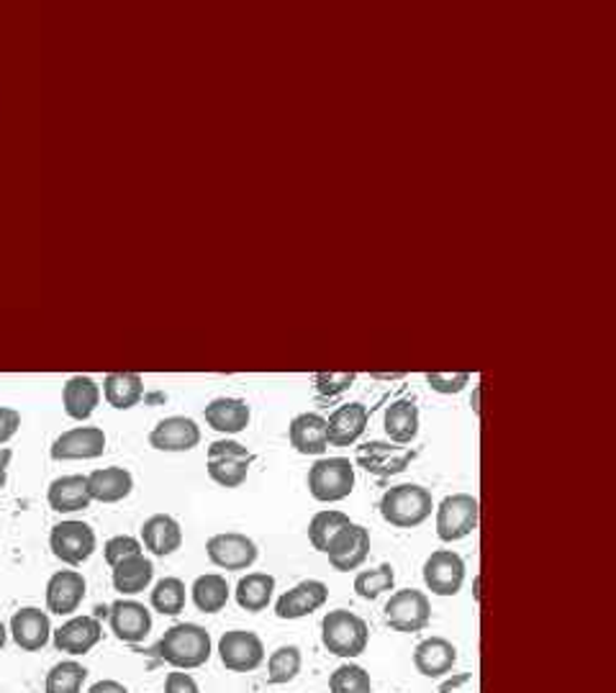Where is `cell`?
<instances>
[{"mask_svg":"<svg viewBox=\"0 0 616 693\" xmlns=\"http://www.w3.org/2000/svg\"><path fill=\"white\" fill-rule=\"evenodd\" d=\"M157 658L176 670H195L212 660V634L201 624L180 622L162 634L155 647Z\"/></svg>","mask_w":616,"mask_h":693,"instance_id":"obj_1","label":"cell"},{"mask_svg":"<svg viewBox=\"0 0 616 693\" xmlns=\"http://www.w3.org/2000/svg\"><path fill=\"white\" fill-rule=\"evenodd\" d=\"M434 512V499L430 488L419 483H401L388 488L381 499V516L390 527L416 529L430 519Z\"/></svg>","mask_w":616,"mask_h":693,"instance_id":"obj_2","label":"cell"},{"mask_svg":"<svg viewBox=\"0 0 616 693\" xmlns=\"http://www.w3.org/2000/svg\"><path fill=\"white\" fill-rule=\"evenodd\" d=\"M367 622L354 611L335 609L322 619V645L337 658H360L367 650Z\"/></svg>","mask_w":616,"mask_h":693,"instance_id":"obj_3","label":"cell"},{"mask_svg":"<svg viewBox=\"0 0 616 693\" xmlns=\"http://www.w3.org/2000/svg\"><path fill=\"white\" fill-rule=\"evenodd\" d=\"M309 491L316 501L337 503L354 491V465L347 457H322L309 470Z\"/></svg>","mask_w":616,"mask_h":693,"instance_id":"obj_4","label":"cell"},{"mask_svg":"<svg viewBox=\"0 0 616 693\" xmlns=\"http://www.w3.org/2000/svg\"><path fill=\"white\" fill-rule=\"evenodd\" d=\"M255 452H250L237 440H216L208 444V478L221 488H239L250 476Z\"/></svg>","mask_w":616,"mask_h":693,"instance_id":"obj_5","label":"cell"},{"mask_svg":"<svg viewBox=\"0 0 616 693\" xmlns=\"http://www.w3.org/2000/svg\"><path fill=\"white\" fill-rule=\"evenodd\" d=\"M481 522V503L470 493H452L437 506V537L442 542H460L473 535Z\"/></svg>","mask_w":616,"mask_h":693,"instance_id":"obj_6","label":"cell"},{"mask_svg":"<svg viewBox=\"0 0 616 693\" xmlns=\"http://www.w3.org/2000/svg\"><path fill=\"white\" fill-rule=\"evenodd\" d=\"M383 611H386V624L390 626V630L403 632V634L422 632L432 622L430 598H426L424 590H416V588L396 590V594L388 598L386 609Z\"/></svg>","mask_w":616,"mask_h":693,"instance_id":"obj_7","label":"cell"},{"mask_svg":"<svg viewBox=\"0 0 616 693\" xmlns=\"http://www.w3.org/2000/svg\"><path fill=\"white\" fill-rule=\"evenodd\" d=\"M96 531H93L90 524L68 519L55 524L52 531H49V547H52L55 558L62 560L64 565H83L85 560H90V554L96 552Z\"/></svg>","mask_w":616,"mask_h":693,"instance_id":"obj_8","label":"cell"},{"mask_svg":"<svg viewBox=\"0 0 616 693\" xmlns=\"http://www.w3.org/2000/svg\"><path fill=\"white\" fill-rule=\"evenodd\" d=\"M208 560L221 571H250L257 563L259 550L255 539L239 531H221L206 542Z\"/></svg>","mask_w":616,"mask_h":693,"instance_id":"obj_9","label":"cell"},{"mask_svg":"<svg viewBox=\"0 0 616 693\" xmlns=\"http://www.w3.org/2000/svg\"><path fill=\"white\" fill-rule=\"evenodd\" d=\"M219 658L231 673H252L265 662V645L255 632L231 630L219 640Z\"/></svg>","mask_w":616,"mask_h":693,"instance_id":"obj_10","label":"cell"},{"mask_svg":"<svg viewBox=\"0 0 616 693\" xmlns=\"http://www.w3.org/2000/svg\"><path fill=\"white\" fill-rule=\"evenodd\" d=\"M324 554L329 558V565L339 573L358 571L370 554V529L354 522L347 524L342 531H337V535L331 537Z\"/></svg>","mask_w":616,"mask_h":693,"instance_id":"obj_11","label":"cell"},{"mask_svg":"<svg viewBox=\"0 0 616 693\" xmlns=\"http://www.w3.org/2000/svg\"><path fill=\"white\" fill-rule=\"evenodd\" d=\"M424 583L434 596H458L466 583V560L452 550H437L424 563Z\"/></svg>","mask_w":616,"mask_h":693,"instance_id":"obj_12","label":"cell"},{"mask_svg":"<svg viewBox=\"0 0 616 693\" xmlns=\"http://www.w3.org/2000/svg\"><path fill=\"white\" fill-rule=\"evenodd\" d=\"M108 622H111L113 637L126 642V645H140L152 632L149 609L140 601H132V598H119L108 609Z\"/></svg>","mask_w":616,"mask_h":693,"instance_id":"obj_13","label":"cell"},{"mask_svg":"<svg viewBox=\"0 0 616 693\" xmlns=\"http://www.w3.org/2000/svg\"><path fill=\"white\" fill-rule=\"evenodd\" d=\"M326 598H329V588H326V583L316 578L301 581L299 586L286 590V594L278 598V604H275V617L282 619V622L303 619L322 609Z\"/></svg>","mask_w":616,"mask_h":693,"instance_id":"obj_14","label":"cell"},{"mask_svg":"<svg viewBox=\"0 0 616 693\" xmlns=\"http://www.w3.org/2000/svg\"><path fill=\"white\" fill-rule=\"evenodd\" d=\"M149 444L159 452H191L201 444V427L191 416H168L149 432Z\"/></svg>","mask_w":616,"mask_h":693,"instance_id":"obj_15","label":"cell"},{"mask_svg":"<svg viewBox=\"0 0 616 693\" xmlns=\"http://www.w3.org/2000/svg\"><path fill=\"white\" fill-rule=\"evenodd\" d=\"M88 594V583L77 571H57L47 583V609L57 617H70Z\"/></svg>","mask_w":616,"mask_h":693,"instance_id":"obj_16","label":"cell"},{"mask_svg":"<svg viewBox=\"0 0 616 693\" xmlns=\"http://www.w3.org/2000/svg\"><path fill=\"white\" fill-rule=\"evenodd\" d=\"M106 432L100 427H75L57 437L55 459H96L106 452Z\"/></svg>","mask_w":616,"mask_h":693,"instance_id":"obj_17","label":"cell"},{"mask_svg":"<svg viewBox=\"0 0 616 693\" xmlns=\"http://www.w3.org/2000/svg\"><path fill=\"white\" fill-rule=\"evenodd\" d=\"M11 637L24 653L45 650L52 637V622L47 611L36 607H24L11 617Z\"/></svg>","mask_w":616,"mask_h":693,"instance_id":"obj_18","label":"cell"},{"mask_svg":"<svg viewBox=\"0 0 616 693\" xmlns=\"http://www.w3.org/2000/svg\"><path fill=\"white\" fill-rule=\"evenodd\" d=\"M55 647L68 655H88L104 640V626L96 617H72L55 630Z\"/></svg>","mask_w":616,"mask_h":693,"instance_id":"obj_19","label":"cell"},{"mask_svg":"<svg viewBox=\"0 0 616 693\" xmlns=\"http://www.w3.org/2000/svg\"><path fill=\"white\" fill-rule=\"evenodd\" d=\"M370 411L365 404H345L326 419V442L331 447H350L365 434Z\"/></svg>","mask_w":616,"mask_h":693,"instance_id":"obj_20","label":"cell"},{"mask_svg":"<svg viewBox=\"0 0 616 693\" xmlns=\"http://www.w3.org/2000/svg\"><path fill=\"white\" fill-rule=\"evenodd\" d=\"M458 662V647L445 637L422 640L414 650V666L424 678H445Z\"/></svg>","mask_w":616,"mask_h":693,"instance_id":"obj_21","label":"cell"},{"mask_svg":"<svg viewBox=\"0 0 616 693\" xmlns=\"http://www.w3.org/2000/svg\"><path fill=\"white\" fill-rule=\"evenodd\" d=\"M206 425L219 434H239L250 427L252 408L242 398H214L203 408Z\"/></svg>","mask_w":616,"mask_h":693,"instance_id":"obj_22","label":"cell"},{"mask_svg":"<svg viewBox=\"0 0 616 693\" xmlns=\"http://www.w3.org/2000/svg\"><path fill=\"white\" fill-rule=\"evenodd\" d=\"M291 434V447L299 455H324L329 442H326V419L316 411L299 414L288 427Z\"/></svg>","mask_w":616,"mask_h":693,"instance_id":"obj_23","label":"cell"},{"mask_svg":"<svg viewBox=\"0 0 616 693\" xmlns=\"http://www.w3.org/2000/svg\"><path fill=\"white\" fill-rule=\"evenodd\" d=\"M142 542L157 558H168L183 547V529L170 514H155L144 522Z\"/></svg>","mask_w":616,"mask_h":693,"instance_id":"obj_24","label":"cell"},{"mask_svg":"<svg viewBox=\"0 0 616 693\" xmlns=\"http://www.w3.org/2000/svg\"><path fill=\"white\" fill-rule=\"evenodd\" d=\"M100 404L98 383L88 375H75L64 383L62 406L64 414L75 421H88Z\"/></svg>","mask_w":616,"mask_h":693,"instance_id":"obj_25","label":"cell"},{"mask_svg":"<svg viewBox=\"0 0 616 693\" xmlns=\"http://www.w3.org/2000/svg\"><path fill=\"white\" fill-rule=\"evenodd\" d=\"M47 501L57 514H72L83 512L90 506V493H88V478L85 476H62L49 483Z\"/></svg>","mask_w":616,"mask_h":693,"instance_id":"obj_26","label":"cell"},{"mask_svg":"<svg viewBox=\"0 0 616 693\" xmlns=\"http://www.w3.org/2000/svg\"><path fill=\"white\" fill-rule=\"evenodd\" d=\"M88 478V493L93 501H100V503H119L126 499L129 493H132L134 488V478L132 473H129L126 468H100V470H93Z\"/></svg>","mask_w":616,"mask_h":693,"instance_id":"obj_27","label":"cell"},{"mask_svg":"<svg viewBox=\"0 0 616 693\" xmlns=\"http://www.w3.org/2000/svg\"><path fill=\"white\" fill-rule=\"evenodd\" d=\"M152 578H155V565L149 558H144V552L113 565V588L123 596H136L147 590Z\"/></svg>","mask_w":616,"mask_h":693,"instance_id":"obj_28","label":"cell"},{"mask_svg":"<svg viewBox=\"0 0 616 693\" xmlns=\"http://www.w3.org/2000/svg\"><path fill=\"white\" fill-rule=\"evenodd\" d=\"M383 427L396 444H411L419 434V406L409 398L394 401L383 416Z\"/></svg>","mask_w":616,"mask_h":693,"instance_id":"obj_29","label":"cell"},{"mask_svg":"<svg viewBox=\"0 0 616 693\" xmlns=\"http://www.w3.org/2000/svg\"><path fill=\"white\" fill-rule=\"evenodd\" d=\"M229 594H231L229 583L219 573L198 575L191 586L193 604L201 614H219V611L229 604Z\"/></svg>","mask_w":616,"mask_h":693,"instance_id":"obj_30","label":"cell"},{"mask_svg":"<svg viewBox=\"0 0 616 693\" xmlns=\"http://www.w3.org/2000/svg\"><path fill=\"white\" fill-rule=\"evenodd\" d=\"M358 459L365 465L367 473H378V476H394V473L406 470L409 459H414V452H398L390 444L370 442L365 447H360Z\"/></svg>","mask_w":616,"mask_h":693,"instance_id":"obj_31","label":"cell"},{"mask_svg":"<svg viewBox=\"0 0 616 693\" xmlns=\"http://www.w3.org/2000/svg\"><path fill=\"white\" fill-rule=\"evenodd\" d=\"M237 604L250 614H259L270 607L275 594V578L270 573H250L237 583Z\"/></svg>","mask_w":616,"mask_h":693,"instance_id":"obj_32","label":"cell"},{"mask_svg":"<svg viewBox=\"0 0 616 693\" xmlns=\"http://www.w3.org/2000/svg\"><path fill=\"white\" fill-rule=\"evenodd\" d=\"M104 396L116 411H129L144 396V381L136 373H108L104 378Z\"/></svg>","mask_w":616,"mask_h":693,"instance_id":"obj_33","label":"cell"},{"mask_svg":"<svg viewBox=\"0 0 616 693\" xmlns=\"http://www.w3.org/2000/svg\"><path fill=\"white\" fill-rule=\"evenodd\" d=\"M303 666V655L295 645L278 647L270 658H267V683L270 685H286L299 678Z\"/></svg>","mask_w":616,"mask_h":693,"instance_id":"obj_34","label":"cell"},{"mask_svg":"<svg viewBox=\"0 0 616 693\" xmlns=\"http://www.w3.org/2000/svg\"><path fill=\"white\" fill-rule=\"evenodd\" d=\"M88 681V668L77 660H62L47 673L45 693H83V683Z\"/></svg>","mask_w":616,"mask_h":693,"instance_id":"obj_35","label":"cell"},{"mask_svg":"<svg viewBox=\"0 0 616 693\" xmlns=\"http://www.w3.org/2000/svg\"><path fill=\"white\" fill-rule=\"evenodd\" d=\"M347 524H352L350 516L337 512V509H324V512H318L314 519L309 522V542L314 545V550L324 552L326 545L331 542V537H335L337 531H342Z\"/></svg>","mask_w":616,"mask_h":693,"instance_id":"obj_36","label":"cell"},{"mask_svg":"<svg viewBox=\"0 0 616 693\" xmlns=\"http://www.w3.org/2000/svg\"><path fill=\"white\" fill-rule=\"evenodd\" d=\"M149 604L162 617H178L185 609V583L180 578H162L152 588Z\"/></svg>","mask_w":616,"mask_h":693,"instance_id":"obj_37","label":"cell"},{"mask_svg":"<svg viewBox=\"0 0 616 693\" xmlns=\"http://www.w3.org/2000/svg\"><path fill=\"white\" fill-rule=\"evenodd\" d=\"M396 586V571L390 563H383L373 571H362L354 578V594H358L362 601H375V598L386 594V590H394Z\"/></svg>","mask_w":616,"mask_h":693,"instance_id":"obj_38","label":"cell"},{"mask_svg":"<svg viewBox=\"0 0 616 693\" xmlns=\"http://www.w3.org/2000/svg\"><path fill=\"white\" fill-rule=\"evenodd\" d=\"M329 691L331 693H373V681L370 673L362 666L345 662L335 673L329 676Z\"/></svg>","mask_w":616,"mask_h":693,"instance_id":"obj_39","label":"cell"},{"mask_svg":"<svg viewBox=\"0 0 616 693\" xmlns=\"http://www.w3.org/2000/svg\"><path fill=\"white\" fill-rule=\"evenodd\" d=\"M142 552V542L132 535H119V537H111L108 542L104 545V558L108 565H119L121 560L132 558V554H140Z\"/></svg>","mask_w":616,"mask_h":693,"instance_id":"obj_40","label":"cell"},{"mask_svg":"<svg viewBox=\"0 0 616 693\" xmlns=\"http://www.w3.org/2000/svg\"><path fill=\"white\" fill-rule=\"evenodd\" d=\"M426 383L432 385L437 393H445V396H452V393H460L470 383L468 373H430L426 375Z\"/></svg>","mask_w":616,"mask_h":693,"instance_id":"obj_41","label":"cell"},{"mask_svg":"<svg viewBox=\"0 0 616 693\" xmlns=\"http://www.w3.org/2000/svg\"><path fill=\"white\" fill-rule=\"evenodd\" d=\"M314 383H316V389L324 393V396H337V393L350 389V385L354 383V375L352 373H342V375L322 373V375H314Z\"/></svg>","mask_w":616,"mask_h":693,"instance_id":"obj_42","label":"cell"},{"mask_svg":"<svg viewBox=\"0 0 616 693\" xmlns=\"http://www.w3.org/2000/svg\"><path fill=\"white\" fill-rule=\"evenodd\" d=\"M165 693H201V689L191 673H185V670H172V673L165 678Z\"/></svg>","mask_w":616,"mask_h":693,"instance_id":"obj_43","label":"cell"},{"mask_svg":"<svg viewBox=\"0 0 616 693\" xmlns=\"http://www.w3.org/2000/svg\"><path fill=\"white\" fill-rule=\"evenodd\" d=\"M21 427V414L16 408L0 406V444L11 442Z\"/></svg>","mask_w":616,"mask_h":693,"instance_id":"obj_44","label":"cell"},{"mask_svg":"<svg viewBox=\"0 0 616 693\" xmlns=\"http://www.w3.org/2000/svg\"><path fill=\"white\" fill-rule=\"evenodd\" d=\"M88 693H129V689L119 681H111V678H106V681H98L90 685Z\"/></svg>","mask_w":616,"mask_h":693,"instance_id":"obj_45","label":"cell"},{"mask_svg":"<svg viewBox=\"0 0 616 693\" xmlns=\"http://www.w3.org/2000/svg\"><path fill=\"white\" fill-rule=\"evenodd\" d=\"M13 452L11 450H0V491H3L5 483H9V465H11Z\"/></svg>","mask_w":616,"mask_h":693,"instance_id":"obj_46","label":"cell"},{"mask_svg":"<svg viewBox=\"0 0 616 693\" xmlns=\"http://www.w3.org/2000/svg\"><path fill=\"white\" fill-rule=\"evenodd\" d=\"M468 678H470V676H460V678H452V681H447L445 685H442V689H439V693H449V691H452V689H458V685H460V683H466V681H468Z\"/></svg>","mask_w":616,"mask_h":693,"instance_id":"obj_47","label":"cell"},{"mask_svg":"<svg viewBox=\"0 0 616 693\" xmlns=\"http://www.w3.org/2000/svg\"><path fill=\"white\" fill-rule=\"evenodd\" d=\"M5 642H9V632H5V626H3V622H0V653H3V647H5Z\"/></svg>","mask_w":616,"mask_h":693,"instance_id":"obj_48","label":"cell"}]
</instances>
